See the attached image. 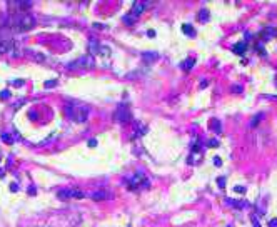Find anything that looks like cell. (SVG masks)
<instances>
[{
	"label": "cell",
	"instance_id": "cell-1",
	"mask_svg": "<svg viewBox=\"0 0 277 227\" xmlns=\"http://www.w3.org/2000/svg\"><path fill=\"white\" fill-rule=\"evenodd\" d=\"M89 112H90V109L87 105H82V104H67L65 105V114H67V117L78 122V124L87 122Z\"/></svg>",
	"mask_w": 277,
	"mask_h": 227
},
{
	"label": "cell",
	"instance_id": "cell-2",
	"mask_svg": "<svg viewBox=\"0 0 277 227\" xmlns=\"http://www.w3.org/2000/svg\"><path fill=\"white\" fill-rule=\"evenodd\" d=\"M34 27H35V17L30 14H23L12 20V28L17 32H27V30H32Z\"/></svg>",
	"mask_w": 277,
	"mask_h": 227
},
{
	"label": "cell",
	"instance_id": "cell-3",
	"mask_svg": "<svg viewBox=\"0 0 277 227\" xmlns=\"http://www.w3.org/2000/svg\"><path fill=\"white\" fill-rule=\"evenodd\" d=\"M94 69L95 67V60H94V57L92 55H82L80 59H77V60H73V62H70V64L67 65V69L69 70H75V69Z\"/></svg>",
	"mask_w": 277,
	"mask_h": 227
},
{
	"label": "cell",
	"instance_id": "cell-4",
	"mask_svg": "<svg viewBox=\"0 0 277 227\" xmlns=\"http://www.w3.org/2000/svg\"><path fill=\"white\" fill-rule=\"evenodd\" d=\"M114 120L117 124H129L132 120V114L125 104H120L117 107V110L114 112Z\"/></svg>",
	"mask_w": 277,
	"mask_h": 227
},
{
	"label": "cell",
	"instance_id": "cell-5",
	"mask_svg": "<svg viewBox=\"0 0 277 227\" xmlns=\"http://www.w3.org/2000/svg\"><path fill=\"white\" fill-rule=\"evenodd\" d=\"M129 189H137V187H142V189H147L149 187V180L144 177L142 172H137V174H134L130 177L129 180Z\"/></svg>",
	"mask_w": 277,
	"mask_h": 227
},
{
	"label": "cell",
	"instance_id": "cell-6",
	"mask_svg": "<svg viewBox=\"0 0 277 227\" xmlns=\"http://www.w3.org/2000/svg\"><path fill=\"white\" fill-rule=\"evenodd\" d=\"M147 9V2H135L134 5H132V10H130V15L132 17H135L137 19L140 14H142L144 10Z\"/></svg>",
	"mask_w": 277,
	"mask_h": 227
},
{
	"label": "cell",
	"instance_id": "cell-7",
	"mask_svg": "<svg viewBox=\"0 0 277 227\" xmlns=\"http://www.w3.org/2000/svg\"><path fill=\"white\" fill-rule=\"evenodd\" d=\"M15 47V42L10 39H5V40H0V53H7V52H12Z\"/></svg>",
	"mask_w": 277,
	"mask_h": 227
},
{
	"label": "cell",
	"instance_id": "cell-8",
	"mask_svg": "<svg viewBox=\"0 0 277 227\" xmlns=\"http://www.w3.org/2000/svg\"><path fill=\"white\" fill-rule=\"evenodd\" d=\"M87 48H89V55H95V53H99V48H100V44H99L97 39H90L89 45H87Z\"/></svg>",
	"mask_w": 277,
	"mask_h": 227
},
{
	"label": "cell",
	"instance_id": "cell-9",
	"mask_svg": "<svg viewBox=\"0 0 277 227\" xmlns=\"http://www.w3.org/2000/svg\"><path fill=\"white\" fill-rule=\"evenodd\" d=\"M142 60L147 62V64L155 62V60H159V53H157V52H144L142 53Z\"/></svg>",
	"mask_w": 277,
	"mask_h": 227
},
{
	"label": "cell",
	"instance_id": "cell-10",
	"mask_svg": "<svg viewBox=\"0 0 277 227\" xmlns=\"http://www.w3.org/2000/svg\"><path fill=\"white\" fill-rule=\"evenodd\" d=\"M134 125H135V137H142V135H145L147 134V127L144 125V124H140V122H134Z\"/></svg>",
	"mask_w": 277,
	"mask_h": 227
},
{
	"label": "cell",
	"instance_id": "cell-11",
	"mask_svg": "<svg viewBox=\"0 0 277 227\" xmlns=\"http://www.w3.org/2000/svg\"><path fill=\"white\" fill-rule=\"evenodd\" d=\"M90 197H92V200L100 202V200H105V199H107V194H105L104 191H97V192H92V194H90Z\"/></svg>",
	"mask_w": 277,
	"mask_h": 227
},
{
	"label": "cell",
	"instance_id": "cell-12",
	"mask_svg": "<svg viewBox=\"0 0 277 227\" xmlns=\"http://www.w3.org/2000/svg\"><path fill=\"white\" fill-rule=\"evenodd\" d=\"M0 139H2V140H3V142H5V144H14L15 140H17V139L14 137V135H10L9 132H3V134L0 135Z\"/></svg>",
	"mask_w": 277,
	"mask_h": 227
},
{
	"label": "cell",
	"instance_id": "cell-13",
	"mask_svg": "<svg viewBox=\"0 0 277 227\" xmlns=\"http://www.w3.org/2000/svg\"><path fill=\"white\" fill-rule=\"evenodd\" d=\"M85 194L80 191V189H70V197H75V199H84Z\"/></svg>",
	"mask_w": 277,
	"mask_h": 227
},
{
	"label": "cell",
	"instance_id": "cell-14",
	"mask_svg": "<svg viewBox=\"0 0 277 227\" xmlns=\"http://www.w3.org/2000/svg\"><path fill=\"white\" fill-rule=\"evenodd\" d=\"M9 27V17L5 14H0V28H5Z\"/></svg>",
	"mask_w": 277,
	"mask_h": 227
},
{
	"label": "cell",
	"instance_id": "cell-15",
	"mask_svg": "<svg viewBox=\"0 0 277 227\" xmlns=\"http://www.w3.org/2000/svg\"><path fill=\"white\" fill-rule=\"evenodd\" d=\"M182 32H184V34H187V35H191V37L195 35V32H194L192 25H187V23H185V25H182Z\"/></svg>",
	"mask_w": 277,
	"mask_h": 227
},
{
	"label": "cell",
	"instance_id": "cell-16",
	"mask_svg": "<svg viewBox=\"0 0 277 227\" xmlns=\"http://www.w3.org/2000/svg\"><path fill=\"white\" fill-rule=\"evenodd\" d=\"M192 65H194V59H189V60L182 62V64H180V67L184 69V70H191V69H192Z\"/></svg>",
	"mask_w": 277,
	"mask_h": 227
},
{
	"label": "cell",
	"instance_id": "cell-17",
	"mask_svg": "<svg viewBox=\"0 0 277 227\" xmlns=\"http://www.w3.org/2000/svg\"><path fill=\"white\" fill-rule=\"evenodd\" d=\"M55 139H57V135H55V134H50V135H48V137L45 139V140H42V142H40L39 145H47V144H50L52 140H55Z\"/></svg>",
	"mask_w": 277,
	"mask_h": 227
},
{
	"label": "cell",
	"instance_id": "cell-18",
	"mask_svg": "<svg viewBox=\"0 0 277 227\" xmlns=\"http://www.w3.org/2000/svg\"><path fill=\"white\" fill-rule=\"evenodd\" d=\"M17 5L22 10H25V9H30V7H32V2H25V0H22V2H17Z\"/></svg>",
	"mask_w": 277,
	"mask_h": 227
},
{
	"label": "cell",
	"instance_id": "cell-19",
	"mask_svg": "<svg viewBox=\"0 0 277 227\" xmlns=\"http://www.w3.org/2000/svg\"><path fill=\"white\" fill-rule=\"evenodd\" d=\"M55 85H57V80H55V79H50V80L44 82V87H45V89H52V87H55Z\"/></svg>",
	"mask_w": 277,
	"mask_h": 227
},
{
	"label": "cell",
	"instance_id": "cell-20",
	"mask_svg": "<svg viewBox=\"0 0 277 227\" xmlns=\"http://www.w3.org/2000/svg\"><path fill=\"white\" fill-rule=\"evenodd\" d=\"M99 53H100V55H109V53H110V47L100 45V48H99Z\"/></svg>",
	"mask_w": 277,
	"mask_h": 227
},
{
	"label": "cell",
	"instance_id": "cell-21",
	"mask_svg": "<svg viewBox=\"0 0 277 227\" xmlns=\"http://www.w3.org/2000/svg\"><path fill=\"white\" fill-rule=\"evenodd\" d=\"M135 20H137V19H135V17H132V15H125V17H124V22H125V23H129V25H134V23H135Z\"/></svg>",
	"mask_w": 277,
	"mask_h": 227
},
{
	"label": "cell",
	"instance_id": "cell-22",
	"mask_svg": "<svg viewBox=\"0 0 277 227\" xmlns=\"http://www.w3.org/2000/svg\"><path fill=\"white\" fill-rule=\"evenodd\" d=\"M207 19H209L207 10H200V14H199V20H202V22H207Z\"/></svg>",
	"mask_w": 277,
	"mask_h": 227
},
{
	"label": "cell",
	"instance_id": "cell-23",
	"mask_svg": "<svg viewBox=\"0 0 277 227\" xmlns=\"http://www.w3.org/2000/svg\"><path fill=\"white\" fill-rule=\"evenodd\" d=\"M10 84L14 85V87H22V85L25 84V82H23L22 79H15V80H10Z\"/></svg>",
	"mask_w": 277,
	"mask_h": 227
},
{
	"label": "cell",
	"instance_id": "cell-24",
	"mask_svg": "<svg viewBox=\"0 0 277 227\" xmlns=\"http://www.w3.org/2000/svg\"><path fill=\"white\" fill-rule=\"evenodd\" d=\"M0 99H2V100L10 99V90H2V92H0Z\"/></svg>",
	"mask_w": 277,
	"mask_h": 227
},
{
	"label": "cell",
	"instance_id": "cell-25",
	"mask_svg": "<svg viewBox=\"0 0 277 227\" xmlns=\"http://www.w3.org/2000/svg\"><path fill=\"white\" fill-rule=\"evenodd\" d=\"M59 197H60V199H69V197H70V191H60Z\"/></svg>",
	"mask_w": 277,
	"mask_h": 227
},
{
	"label": "cell",
	"instance_id": "cell-26",
	"mask_svg": "<svg viewBox=\"0 0 277 227\" xmlns=\"http://www.w3.org/2000/svg\"><path fill=\"white\" fill-rule=\"evenodd\" d=\"M92 27H94V28H97V30H102V28H105L107 25H104V23H97V22H95Z\"/></svg>",
	"mask_w": 277,
	"mask_h": 227
},
{
	"label": "cell",
	"instance_id": "cell-27",
	"mask_svg": "<svg viewBox=\"0 0 277 227\" xmlns=\"http://www.w3.org/2000/svg\"><path fill=\"white\" fill-rule=\"evenodd\" d=\"M87 144H89V147H95L97 145V139H89Z\"/></svg>",
	"mask_w": 277,
	"mask_h": 227
},
{
	"label": "cell",
	"instance_id": "cell-28",
	"mask_svg": "<svg viewBox=\"0 0 277 227\" xmlns=\"http://www.w3.org/2000/svg\"><path fill=\"white\" fill-rule=\"evenodd\" d=\"M22 104H25V99H20V100L17 102V104H14V109H19V107L22 105Z\"/></svg>",
	"mask_w": 277,
	"mask_h": 227
},
{
	"label": "cell",
	"instance_id": "cell-29",
	"mask_svg": "<svg viewBox=\"0 0 277 227\" xmlns=\"http://www.w3.org/2000/svg\"><path fill=\"white\" fill-rule=\"evenodd\" d=\"M10 191H12V192H17V191H19V185H17V184H10Z\"/></svg>",
	"mask_w": 277,
	"mask_h": 227
},
{
	"label": "cell",
	"instance_id": "cell-30",
	"mask_svg": "<svg viewBox=\"0 0 277 227\" xmlns=\"http://www.w3.org/2000/svg\"><path fill=\"white\" fill-rule=\"evenodd\" d=\"M5 175V169H0V177H3Z\"/></svg>",
	"mask_w": 277,
	"mask_h": 227
}]
</instances>
